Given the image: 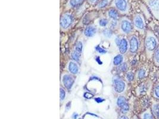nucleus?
<instances>
[{
    "label": "nucleus",
    "instance_id": "f257e3e1",
    "mask_svg": "<svg viewBox=\"0 0 159 119\" xmlns=\"http://www.w3.org/2000/svg\"><path fill=\"white\" fill-rule=\"evenodd\" d=\"M144 37V48L145 56L148 60H151L154 52L159 47V38L150 29L147 30Z\"/></svg>",
    "mask_w": 159,
    "mask_h": 119
},
{
    "label": "nucleus",
    "instance_id": "f03ea898",
    "mask_svg": "<svg viewBox=\"0 0 159 119\" xmlns=\"http://www.w3.org/2000/svg\"><path fill=\"white\" fill-rule=\"evenodd\" d=\"M154 82L150 77L144 80L136 89V93L138 96H150Z\"/></svg>",
    "mask_w": 159,
    "mask_h": 119
},
{
    "label": "nucleus",
    "instance_id": "7ed1b4c3",
    "mask_svg": "<svg viewBox=\"0 0 159 119\" xmlns=\"http://www.w3.org/2000/svg\"><path fill=\"white\" fill-rule=\"evenodd\" d=\"M145 18L141 13H136L133 17V25L134 29L142 35L145 36L147 29H146V20Z\"/></svg>",
    "mask_w": 159,
    "mask_h": 119
},
{
    "label": "nucleus",
    "instance_id": "20e7f679",
    "mask_svg": "<svg viewBox=\"0 0 159 119\" xmlns=\"http://www.w3.org/2000/svg\"><path fill=\"white\" fill-rule=\"evenodd\" d=\"M112 6L121 14H128L130 11V4L128 0H113Z\"/></svg>",
    "mask_w": 159,
    "mask_h": 119
},
{
    "label": "nucleus",
    "instance_id": "39448f33",
    "mask_svg": "<svg viewBox=\"0 0 159 119\" xmlns=\"http://www.w3.org/2000/svg\"><path fill=\"white\" fill-rule=\"evenodd\" d=\"M149 8L152 17L159 22V0H143Z\"/></svg>",
    "mask_w": 159,
    "mask_h": 119
},
{
    "label": "nucleus",
    "instance_id": "423d86ee",
    "mask_svg": "<svg viewBox=\"0 0 159 119\" xmlns=\"http://www.w3.org/2000/svg\"><path fill=\"white\" fill-rule=\"evenodd\" d=\"M140 47L139 37L136 35H131L129 40V51L132 54H135L139 50Z\"/></svg>",
    "mask_w": 159,
    "mask_h": 119
},
{
    "label": "nucleus",
    "instance_id": "0eeeda50",
    "mask_svg": "<svg viewBox=\"0 0 159 119\" xmlns=\"http://www.w3.org/2000/svg\"><path fill=\"white\" fill-rule=\"evenodd\" d=\"M120 28L121 32L125 34H130L134 30L133 23L127 17H123L120 22Z\"/></svg>",
    "mask_w": 159,
    "mask_h": 119
},
{
    "label": "nucleus",
    "instance_id": "6e6552de",
    "mask_svg": "<svg viewBox=\"0 0 159 119\" xmlns=\"http://www.w3.org/2000/svg\"><path fill=\"white\" fill-rule=\"evenodd\" d=\"M150 67L149 65L148 66L145 65H143L138 69L137 72L135 74V79L138 81H144L147 79V77H149L150 73Z\"/></svg>",
    "mask_w": 159,
    "mask_h": 119
},
{
    "label": "nucleus",
    "instance_id": "1a4fd4ad",
    "mask_svg": "<svg viewBox=\"0 0 159 119\" xmlns=\"http://www.w3.org/2000/svg\"><path fill=\"white\" fill-rule=\"evenodd\" d=\"M116 42L120 54H124L129 51V41L125 37L116 38Z\"/></svg>",
    "mask_w": 159,
    "mask_h": 119
},
{
    "label": "nucleus",
    "instance_id": "9d476101",
    "mask_svg": "<svg viewBox=\"0 0 159 119\" xmlns=\"http://www.w3.org/2000/svg\"><path fill=\"white\" fill-rule=\"evenodd\" d=\"M113 87L115 92L117 93H122L126 89V83L119 77H116L113 80Z\"/></svg>",
    "mask_w": 159,
    "mask_h": 119
},
{
    "label": "nucleus",
    "instance_id": "9b49d317",
    "mask_svg": "<svg viewBox=\"0 0 159 119\" xmlns=\"http://www.w3.org/2000/svg\"><path fill=\"white\" fill-rule=\"evenodd\" d=\"M117 105L123 113H126L129 110L130 106L126 98L123 96L118 97L117 99Z\"/></svg>",
    "mask_w": 159,
    "mask_h": 119
},
{
    "label": "nucleus",
    "instance_id": "f8f14e48",
    "mask_svg": "<svg viewBox=\"0 0 159 119\" xmlns=\"http://www.w3.org/2000/svg\"><path fill=\"white\" fill-rule=\"evenodd\" d=\"M73 21V17L72 15L68 13H65L61 17L60 25L63 28L66 29L72 24Z\"/></svg>",
    "mask_w": 159,
    "mask_h": 119
},
{
    "label": "nucleus",
    "instance_id": "ddd939ff",
    "mask_svg": "<svg viewBox=\"0 0 159 119\" xmlns=\"http://www.w3.org/2000/svg\"><path fill=\"white\" fill-rule=\"evenodd\" d=\"M151 111L156 119H159V101L152 98Z\"/></svg>",
    "mask_w": 159,
    "mask_h": 119
},
{
    "label": "nucleus",
    "instance_id": "4468645a",
    "mask_svg": "<svg viewBox=\"0 0 159 119\" xmlns=\"http://www.w3.org/2000/svg\"><path fill=\"white\" fill-rule=\"evenodd\" d=\"M139 8L141 9V11L143 13V15L144 16L145 18L148 20H151L153 17L152 15L149 8L145 5L144 2H142L139 4Z\"/></svg>",
    "mask_w": 159,
    "mask_h": 119
},
{
    "label": "nucleus",
    "instance_id": "2eb2a0df",
    "mask_svg": "<svg viewBox=\"0 0 159 119\" xmlns=\"http://www.w3.org/2000/svg\"><path fill=\"white\" fill-rule=\"evenodd\" d=\"M63 82L64 83V85L65 86L66 88L67 89H70L71 87L72 86L74 80L73 78L71 76L68 75V74H66L63 76Z\"/></svg>",
    "mask_w": 159,
    "mask_h": 119
},
{
    "label": "nucleus",
    "instance_id": "dca6fc26",
    "mask_svg": "<svg viewBox=\"0 0 159 119\" xmlns=\"http://www.w3.org/2000/svg\"><path fill=\"white\" fill-rule=\"evenodd\" d=\"M152 98L156 100L159 101V82L154 83L152 91Z\"/></svg>",
    "mask_w": 159,
    "mask_h": 119
},
{
    "label": "nucleus",
    "instance_id": "f3484780",
    "mask_svg": "<svg viewBox=\"0 0 159 119\" xmlns=\"http://www.w3.org/2000/svg\"><path fill=\"white\" fill-rule=\"evenodd\" d=\"M107 15L111 20H118L119 19V13L115 8H110L109 10Z\"/></svg>",
    "mask_w": 159,
    "mask_h": 119
},
{
    "label": "nucleus",
    "instance_id": "a211bd4d",
    "mask_svg": "<svg viewBox=\"0 0 159 119\" xmlns=\"http://www.w3.org/2000/svg\"><path fill=\"white\" fill-rule=\"evenodd\" d=\"M141 119H156L154 118L150 108H147L146 110L143 112L141 116Z\"/></svg>",
    "mask_w": 159,
    "mask_h": 119
},
{
    "label": "nucleus",
    "instance_id": "6ab92c4d",
    "mask_svg": "<svg viewBox=\"0 0 159 119\" xmlns=\"http://www.w3.org/2000/svg\"><path fill=\"white\" fill-rule=\"evenodd\" d=\"M96 32H97V29L93 26H88L87 29L85 30L84 35L87 37H92L95 34Z\"/></svg>",
    "mask_w": 159,
    "mask_h": 119
},
{
    "label": "nucleus",
    "instance_id": "aec40b11",
    "mask_svg": "<svg viewBox=\"0 0 159 119\" xmlns=\"http://www.w3.org/2000/svg\"><path fill=\"white\" fill-rule=\"evenodd\" d=\"M84 0H69L67 6L70 8H76L81 6Z\"/></svg>",
    "mask_w": 159,
    "mask_h": 119
},
{
    "label": "nucleus",
    "instance_id": "412c9836",
    "mask_svg": "<svg viewBox=\"0 0 159 119\" xmlns=\"http://www.w3.org/2000/svg\"><path fill=\"white\" fill-rule=\"evenodd\" d=\"M152 60L154 65L156 67H159V46L157 50L155 51V52H154Z\"/></svg>",
    "mask_w": 159,
    "mask_h": 119
},
{
    "label": "nucleus",
    "instance_id": "4be33fe9",
    "mask_svg": "<svg viewBox=\"0 0 159 119\" xmlns=\"http://www.w3.org/2000/svg\"><path fill=\"white\" fill-rule=\"evenodd\" d=\"M123 60L124 58H123V55L122 54H118L113 59V64L116 66H119L123 63Z\"/></svg>",
    "mask_w": 159,
    "mask_h": 119
},
{
    "label": "nucleus",
    "instance_id": "5701e85b",
    "mask_svg": "<svg viewBox=\"0 0 159 119\" xmlns=\"http://www.w3.org/2000/svg\"><path fill=\"white\" fill-rule=\"evenodd\" d=\"M69 70L71 73L74 74H77L79 71V68H78V66L76 65V63H75L73 62H70L69 63Z\"/></svg>",
    "mask_w": 159,
    "mask_h": 119
},
{
    "label": "nucleus",
    "instance_id": "b1692460",
    "mask_svg": "<svg viewBox=\"0 0 159 119\" xmlns=\"http://www.w3.org/2000/svg\"><path fill=\"white\" fill-rule=\"evenodd\" d=\"M111 0H100L97 4V8L98 9H102L106 7L110 2Z\"/></svg>",
    "mask_w": 159,
    "mask_h": 119
},
{
    "label": "nucleus",
    "instance_id": "393cba45",
    "mask_svg": "<svg viewBox=\"0 0 159 119\" xmlns=\"http://www.w3.org/2000/svg\"><path fill=\"white\" fill-rule=\"evenodd\" d=\"M125 78L128 82H133L135 79V74H134L132 72L129 71L126 73Z\"/></svg>",
    "mask_w": 159,
    "mask_h": 119
},
{
    "label": "nucleus",
    "instance_id": "a878e982",
    "mask_svg": "<svg viewBox=\"0 0 159 119\" xmlns=\"http://www.w3.org/2000/svg\"><path fill=\"white\" fill-rule=\"evenodd\" d=\"M118 69L121 72H126L128 70V64L127 63L124 62L118 66Z\"/></svg>",
    "mask_w": 159,
    "mask_h": 119
},
{
    "label": "nucleus",
    "instance_id": "bb28decb",
    "mask_svg": "<svg viewBox=\"0 0 159 119\" xmlns=\"http://www.w3.org/2000/svg\"><path fill=\"white\" fill-rule=\"evenodd\" d=\"M82 50V43L81 42H78L76 44L74 51H75L76 52H78L80 54H81Z\"/></svg>",
    "mask_w": 159,
    "mask_h": 119
},
{
    "label": "nucleus",
    "instance_id": "cd10ccee",
    "mask_svg": "<svg viewBox=\"0 0 159 119\" xmlns=\"http://www.w3.org/2000/svg\"><path fill=\"white\" fill-rule=\"evenodd\" d=\"M102 33H103V35L106 37H110L113 35V33H112L111 30L109 29L104 30Z\"/></svg>",
    "mask_w": 159,
    "mask_h": 119
},
{
    "label": "nucleus",
    "instance_id": "c85d7f7f",
    "mask_svg": "<svg viewBox=\"0 0 159 119\" xmlns=\"http://www.w3.org/2000/svg\"><path fill=\"white\" fill-rule=\"evenodd\" d=\"M73 59L76 60V61H79L80 56V54L78 52H76L75 51H73L72 54Z\"/></svg>",
    "mask_w": 159,
    "mask_h": 119
},
{
    "label": "nucleus",
    "instance_id": "c756f323",
    "mask_svg": "<svg viewBox=\"0 0 159 119\" xmlns=\"http://www.w3.org/2000/svg\"><path fill=\"white\" fill-rule=\"evenodd\" d=\"M153 26L154 27H153L152 30L154 32V33L156 35V36L159 39V24H155Z\"/></svg>",
    "mask_w": 159,
    "mask_h": 119
},
{
    "label": "nucleus",
    "instance_id": "7c9ffc66",
    "mask_svg": "<svg viewBox=\"0 0 159 119\" xmlns=\"http://www.w3.org/2000/svg\"><path fill=\"white\" fill-rule=\"evenodd\" d=\"M108 23L109 22L106 19H101L99 22V24L102 27H104V26H107Z\"/></svg>",
    "mask_w": 159,
    "mask_h": 119
},
{
    "label": "nucleus",
    "instance_id": "2f4dec72",
    "mask_svg": "<svg viewBox=\"0 0 159 119\" xmlns=\"http://www.w3.org/2000/svg\"><path fill=\"white\" fill-rule=\"evenodd\" d=\"M60 99L61 100H63L65 98L66 92L64 90V89L61 88L60 89Z\"/></svg>",
    "mask_w": 159,
    "mask_h": 119
},
{
    "label": "nucleus",
    "instance_id": "473e14b6",
    "mask_svg": "<svg viewBox=\"0 0 159 119\" xmlns=\"http://www.w3.org/2000/svg\"><path fill=\"white\" fill-rule=\"evenodd\" d=\"M118 24V22L117 20H111L110 23V26L111 28H115Z\"/></svg>",
    "mask_w": 159,
    "mask_h": 119
},
{
    "label": "nucleus",
    "instance_id": "72a5a7b5",
    "mask_svg": "<svg viewBox=\"0 0 159 119\" xmlns=\"http://www.w3.org/2000/svg\"><path fill=\"white\" fill-rule=\"evenodd\" d=\"M96 50L100 54H104V53L106 52V50H104V49H102L101 47L99 46L96 47Z\"/></svg>",
    "mask_w": 159,
    "mask_h": 119
},
{
    "label": "nucleus",
    "instance_id": "f704fd0d",
    "mask_svg": "<svg viewBox=\"0 0 159 119\" xmlns=\"http://www.w3.org/2000/svg\"><path fill=\"white\" fill-rule=\"evenodd\" d=\"M99 1H100V0H88V2L92 5L97 4Z\"/></svg>",
    "mask_w": 159,
    "mask_h": 119
},
{
    "label": "nucleus",
    "instance_id": "c9c22d12",
    "mask_svg": "<svg viewBox=\"0 0 159 119\" xmlns=\"http://www.w3.org/2000/svg\"><path fill=\"white\" fill-rule=\"evenodd\" d=\"M138 59L137 57H135L134 59L132 60L131 63H130V64L132 66H136L137 64L138 63Z\"/></svg>",
    "mask_w": 159,
    "mask_h": 119
},
{
    "label": "nucleus",
    "instance_id": "e433bc0d",
    "mask_svg": "<svg viewBox=\"0 0 159 119\" xmlns=\"http://www.w3.org/2000/svg\"><path fill=\"white\" fill-rule=\"evenodd\" d=\"M84 96H85V98H91L93 97V95L91 94H90V93H89V92H86V93L85 94Z\"/></svg>",
    "mask_w": 159,
    "mask_h": 119
},
{
    "label": "nucleus",
    "instance_id": "4c0bfd02",
    "mask_svg": "<svg viewBox=\"0 0 159 119\" xmlns=\"http://www.w3.org/2000/svg\"><path fill=\"white\" fill-rule=\"evenodd\" d=\"M95 101H96L97 103H100L102 102V101H104V99H102L101 98H96V99H95Z\"/></svg>",
    "mask_w": 159,
    "mask_h": 119
},
{
    "label": "nucleus",
    "instance_id": "58836bf2",
    "mask_svg": "<svg viewBox=\"0 0 159 119\" xmlns=\"http://www.w3.org/2000/svg\"><path fill=\"white\" fill-rule=\"evenodd\" d=\"M119 119H129V118L126 116H125V115H122L121 116H120V117H119Z\"/></svg>",
    "mask_w": 159,
    "mask_h": 119
},
{
    "label": "nucleus",
    "instance_id": "ea45409f",
    "mask_svg": "<svg viewBox=\"0 0 159 119\" xmlns=\"http://www.w3.org/2000/svg\"><path fill=\"white\" fill-rule=\"evenodd\" d=\"M78 117V114H76V113H74L73 115V119H76L77 117Z\"/></svg>",
    "mask_w": 159,
    "mask_h": 119
},
{
    "label": "nucleus",
    "instance_id": "a19ab883",
    "mask_svg": "<svg viewBox=\"0 0 159 119\" xmlns=\"http://www.w3.org/2000/svg\"><path fill=\"white\" fill-rule=\"evenodd\" d=\"M133 119H138V117L137 116H135L134 117H133Z\"/></svg>",
    "mask_w": 159,
    "mask_h": 119
}]
</instances>
